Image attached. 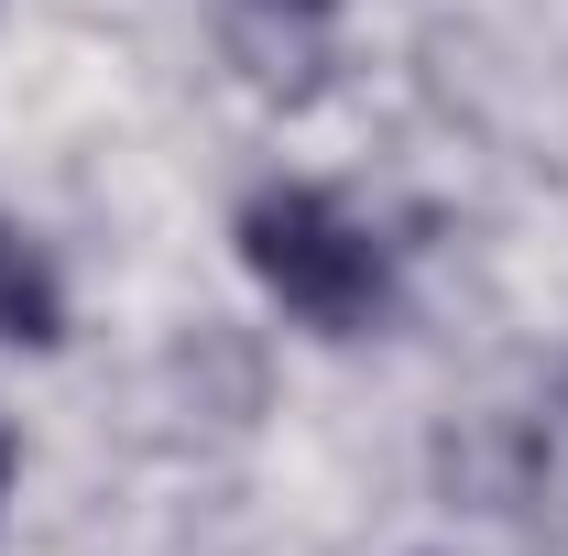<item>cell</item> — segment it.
Returning a JSON list of instances; mask_svg holds the SVG:
<instances>
[{
	"label": "cell",
	"mask_w": 568,
	"mask_h": 556,
	"mask_svg": "<svg viewBox=\"0 0 568 556\" xmlns=\"http://www.w3.org/2000/svg\"><path fill=\"white\" fill-rule=\"evenodd\" d=\"M230 240H241L252 284L274 295L295 328H317V339H361V328H383V306H394L383 240H372L328 186H252Z\"/></svg>",
	"instance_id": "1"
},
{
	"label": "cell",
	"mask_w": 568,
	"mask_h": 556,
	"mask_svg": "<svg viewBox=\"0 0 568 556\" xmlns=\"http://www.w3.org/2000/svg\"><path fill=\"white\" fill-rule=\"evenodd\" d=\"M219 33H230V66L284 110H306L339 66V0H219Z\"/></svg>",
	"instance_id": "2"
},
{
	"label": "cell",
	"mask_w": 568,
	"mask_h": 556,
	"mask_svg": "<svg viewBox=\"0 0 568 556\" xmlns=\"http://www.w3.org/2000/svg\"><path fill=\"white\" fill-rule=\"evenodd\" d=\"M67 339V284L22 218H0V349H55Z\"/></svg>",
	"instance_id": "3"
},
{
	"label": "cell",
	"mask_w": 568,
	"mask_h": 556,
	"mask_svg": "<svg viewBox=\"0 0 568 556\" xmlns=\"http://www.w3.org/2000/svg\"><path fill=\"white\" fill-rule=\"evenodd\" d=\"M0 491H11V425H0Z\"/></svg>",
	"instance_id": "4"
}]
</instances>
